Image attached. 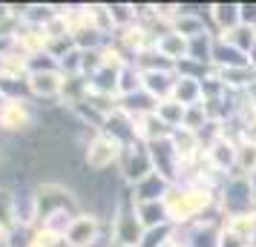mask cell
<instances>
[{
    "instance_id": "1",
    "label": "cell",
    "mask_w": 256,
    "mask_h": 247,
    "mask_svg": "<svg viewBox=\"0 0 256 247\" xmlns=\"http://www.w3.org/2000/svg\"><path fill=\"white\" fill-rule=\"evenodd\" d=\"M208 204H210V193L208 190L184 187V190H167V196H164L167 216L176 219V222H190V219L198 216Z\"/></svg>"
},
{
    "instance_id": "2",
    "label": "cell",
    "mask_w": 256,
    "mask_h": 247,
    "mask_svg": "<svg viewBox=\"0 0 256 247\" xmlns=\"http://www.w3.org/2000/svg\"><path fill=\"white\" fill-rule=\"evenodd\" d=\"M124 155V144L116 141L112 135H95L92 144H90V150H86V167H92V170H106V167H112V161H118Z\"/></svg>"
},
{
    "instance_id": "3",
    "label": "cell",
    "mask_w": 256,
    "mask_h": 247,
    "mask_svg": "<svg viewBox=\"0 0 256 247\" xmlns=\"http://www.w3.org/2000/svg\"><path fill=\"white\" fill-rule=\"evenodd\" d=\"M35 124V115H32V109L26 101H6V104L0 106V127L9 132H20V130H29Z\"/></svg>"
},
{
    "instance_id": "4",
    "label": "cell",
    "mask_w": 256,
    "mask_h": 247,
    "mask_svg": "<svg viewBox=\"0 0 256 247\" xmlns=\"http://www.w3.org/2000/svg\"><path fill=\"white\" fill-rule=\"evenodd\" d=\"M98 233V222L95 216H75V222L70 224V230L64 236V242H70L72 247H90Z\"/></svg>"
},
{
    "instance_id": "5",
    "label": "cell",
    "mask_w": 256,
    "mask_h": 247,
    "mask_svg": "<svg viewBox=\"0 0 256 247\" xmlns=\"http://www.w3.org/2000/svg\"><path fill=\"white\" fill-rule=\"evenodd\" d=\"M26 83H29V89H32L35 95H40V98H55V95H60V92H64V86H66L64 75H58L55 69L32 72Z\"/></svg>"
},
{
    "instance_id": "6",
    "label": "cell",
    "mask_w": 256,
    "mask_h": 247,
    "mask_svg": "<svg viewBox=\"0 0 256 247\" xmlns=\"http://www.w3.org/2000/svg\"><path fill=\"white\" fill-rule=\"evenodd\" d=\"M112 247H127V245H118V242H112Z\"/></svg>"
}]
</instances>
